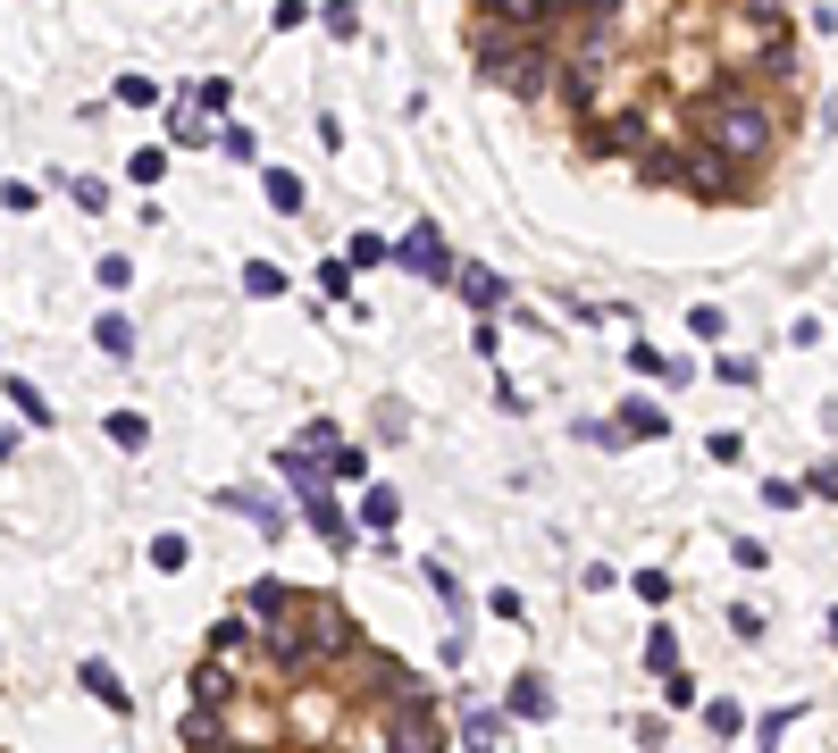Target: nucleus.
<instances>
[{"instance_id":"f257e3e1","label":"nucleus","mask_w":838,"mask_h":753,"mask_svg":"<svg viewBox=\"0 0 838 753\" xmlns=\"http://www.w3.org/2000/svg\"><path fill=\"white\" fill-rule=\"evenodd\" d=\"M696 143L722 151L729 168H755V159H771V143H780V110L763 93H746V84H713V101L696 110Z\"/></svg>"},{"instance_id":"f03ea898","label":"nucleus","mask_w":838,"mask_h":753,"mask_svg":"<svg viewBox=\"0 0 838 753\" xmlns=\"http://www.w3.org/2000/svg\"><path fill=\"white\" fill-rule=\"evenodd\" d=\"M553 75H562V51H553V34H520L512 51L487 68V84H503L512 101H545V93H553Z\"/></svg>"},{"instance_id":"7ed1b4c3","label":"nucleus","mask_w":838,"mask_h":753,"mask_svg":"<svg viewBox=\"0 0 838 753\" xmlns=\"http://www.w3.org/2000/svg\"><path fill=\"white\" fill-rule=\"evenodd\" d=\"M303 637H310V661H319V670H336V661L361 653V628H352V611H344L336 595H319V586H303Z\"/></svg>"},{"instance_id":"20e7f679","label":"nucleus","mask_w":838,"mask_h":753,"mask_svg":"<svg viewBox=\"0 0 838 753\" xmlns=\"http://www.w3.org/2000/svg\"><path fill=\"white\" fill-rule=\"evenodd\" d=\"M378 753H444V720H437V703H395V712H386Z\"/></svg>"},{"instance_id":"39448f33","label":"nucleus","mask_w":838,"mask_h":753,"mask_svg":"<svg viewBox=\"0 0 838 753\" xmlns=\"http://www.w3.org/2000/svg\"><path fill=\"white\" fill-rule=\"evenodd\" d=\"M654 143V126H646V117H637V110H621V117H587V151H604V159H637V151H646Z\"/></svg>"},{"instance_id":"423d86ee","label":"nucleus","mask_w":838,"mask_h":753,"mask_svg":"<svg viewBox=\"0 0 838 753\" xmlns=\"http://www.w3.org/2000/svg\"><path fill=\"white\" fill-rule=\"evenodd\" d=\"M687 193H705V202H746V168H729L722 151H687Z\"/></svg>"},{"instance_id":"0eeeda50","label":"nucleus","mask_w":838,"mask_h":753,"mask_svg":"<svg viewBox=\"0 0 838 753\" xmlns=\"http://www.w3.org/2000/svg\"><path fill=\"white\" fill-rule=\"evenodd\" d=\"M395 268H411V277H428V285H444V277H453V251H444V235H437V226L419 218V226H411V235H402V244H395Z\"/></svg>"},{"instance_id":"6e6552de","label":"nucleus","mask_w":838,"mask_h":753,"mask_svg":"<svg viewBox=\"0 0 838 753\" xmlns=\"http://www.w3.org/2000/svg\"><path fill=\"white\" fill-rule=\"evenodd\" d=\"M227 703H244V670H235V661H202V670H193V712L227 720Z\"/></svg>"},{"instance_id":"1a4fd4ad","label":"nucleus","mask_w":838,"mask_h":753,"mask_svg":"<svg viewBox=\"0 0 838 753\" xmlns=\"http://www.w3.org/2000/svg\"><path fill=\"white\" fill-rule=\"evenodd\" d=\"M628 168H637V185L671 193V185H687V151H679V143H646L637 159H628Z\"/></svg>"},{"instance_id":"9d476101","label":"nucleus","mask_w":838,"mask_h":753,"mask_svg":"<svg viewBox=\"0 0 838 753\" xmlns=\"http://www.w3.org/2000/svg\"><path fill=\"white\" fill-rule=\"evenodd\" d=\"M303 519H310V536H319V545L327 553H352V519H344V510H336V494H303Z\"/></svg>"},{"instance_id":"9b49d317","label":"nucleus","mask_w":838,"mask_h":753,"mask_svg":"<svg viewBox=\"0 0 838 753\" xmlns=\"http://www.w3.org/2000/svg\"><path fill=\"white\" fill-rule=\"evenodd\" d=\"M244 653H260V628H252L244 611H227V620L209 628V661H235V670H244Z\"/></svg>"},{"instance_id":"f8f14e48","label":"nucleus","mask_w":838,"mask_h":753,"mask_svg":"<svg viewBox=\"0 0 838 753\" xmlns=\"http://www.w3.org/2000/svg\"><path fill=\"white\" fill-rule=\"evenodd\" d=\"M294 602H303V586H286V578H252L244 586V611H252V620H286Z\"/></svg>"},{"instance_id":"ddd939ff","label":"nucleus","mask_w":838,"mask_h":753,"mask_svg":"<svg viewBox=\"0 0 838 753\" xmlns=\"http://www.w3.org/2000/svg\"><path fill=\"white\" fill-rule=\"evenodd\" d=\"M218 503H227V510H244V519L260 527V536H286V510L268 503V494H252V486H218Z\"/></svg>"},{"instance_id":"4468645a","label":"nucleus","mask_w":838,"mask_h":753,"mask_svg":"<svg viewBox=\"0 0 838 753\" xmlns=\"http://www.w3.org/2000/svg\"><path fill=\"white\" fill-rule=\"evenodd\" d=\"M503 712H520V720H545V712H553V687H545L536 670H520V678H512V695H503Z\"/></svg>"},{"instance_id":"2eb2a0df","label":"nucleus","mask_w":838,"mask_h":753,"mask_svg":"<svg viewBox=\"0 0 838 753\" xmlns=\"http://www.w3.org/2000/svg\"><path fill=\"white\" fill-rule=\"evenodd\" d=\"M76 678H84V695H101V703H110V712H126V703H134V695H126V678H117L110 661H84Z\"/></svg>"},{"instance_id":"dca6fc26","label":"nucleus","mask_w":838,"mask_h":753,"mask_svg":"<svg viewBox=\"0 0 838 753\" xmlns=\"http://www.w3.org/2000/svg\"><path fill=\"white\" fill-rule=\"evenodd\" d=\"M260 193H268V209H277V218H303V176H294V168H268Z\"/></svg>"},{"instance_id":"f3484780","label":"nucleus","mask_w":838,"mask_h":753,"mask_svg":"<svg viewBox=\"0 0 838 753\" xmlns=\"http://www.w3.org/2000/svg\"><path fill=\"white\" fill-rule=\"evenodd\" d=\"M495 729H503L495 703H470V712H461V745H470V753H495Z\"/></svg>"},{"instance_id":"a211bd4d","label":"nucleus","mask_w":838,"mask_h":753,"mask_svg":"<svg viewBox=\"0 0 838 753\" xmlns=\"http://www.w3.org/2000/svg\"><path fill=\"white\" fill-rule=\"evenodd\" d=\"M621 435H637V444H654V435H671L663 402H637V394H628V411H621Z\"/></svg>"},{"instance_id":"6ab92c4d","label":"nucleus","mask_w":838,"mask_h":753,"mask_svg":"<svg viewBox=\"0 0 838 753\" xmlns=\"http://www.w3.org/2000/svg\"><path fill=\"white\" fill-rule=\"evenodd\" d=\"M395 519H402V494H395V486H369V494H361V527H369V536H386Z\"/></svg>"},{"instance_id":"aec40b11","label":"nucleus","mask_w":838,"mask_h":753,"mask_svg":"<svg viewBox=\"0 0 838 753\" xmlns=\"http://www.w3.org/2000/svg\"><path fill=\"white\" fill-rule=\"evenodd\" d=\"M93 343H101V352H110V360H126V352H134V319H126V310H101Z\"/></svg>"},{"instance_id":"412c9836","label":"nucleus","mask_w":838,"mask_h":753,"mask_svg":"<svg viewBox=\"0 0 838 753\" xmlns=\"http://www.w3.org/2000/svg\"><path fill=\"white\" fill-rule=\"evenodd\" d=\"M461 301H470V310H495V301H503V277H495V268H461Z\"/></svg>"},{"instance_id":"4be33fe9","label":"nucleus","mask_w":838,"mask_h":753,"mask_svg":"<svg viewBox=\"0 0 838 753\" xmlns=\"http://www.w3.org/2000/svg\"><path fill=\"white\" fill-rule=\"evenodd\" d=\"M176 736H185V753H202V745L227 736V720H218V712H185V720H176Z\"/></svg>"},{"instance_id":"5701e85b","label":"nucleus","mask_w":838,"mask_h":753,"mask_svg":"<svg viewBox=\"0 0 838 753\" xmlns=\"http://www.w3.org/2000/svg\"><path fill=\"white\" fill-rule=\"evenodd\" d=\"M0 394L18 402V419H34V427H51V402L34 394V376H9V385H0Z\"/></svg>"},{"instance_id":"b1692460","label":"nucleus","mask_w":838,"mask_h":753,"mask_svg":"<svg viewBox=\"0 0 838 753\" xmlns=\"http://www.w3.org/2000/svg\"><path fill=\"white\" fill-rule=\"evenodd\" d=\"M244 293H252V301H277V293H286V268H268V260H244Z\"/></svg>"},{"instance_id":"393cba45","label":"nucleus","mask_w":838,"mask_h":753,"mask_svg":"<svg viewBox=\"0 0 838 753\" xmlns=\"http://www.w3.org/2000/svg\"><path fill=\"white\" fill-rule=\"evenodd\" d=\"M637 661H646L654 678H671V670H679V637H671V628H654V637H646V653H637Z\"/></svg>"},{"instance_id":"a878e982","label":"nucleus","mask_w":838,"mask_h":753,"mask_svg":"<svg viewBox=\"0 0 838 753\" xmlns=\"http://www.w3.org/2000/svg\"><path fill=\"white\" fill-rule=\"evenodd\" d=\"M227 101H235L227 75H202V84H193V110H202V117H227Z\"/></svg>"},{"instance_id":"bb28decb","label":"nucleus","mask_w":838,"mask_h":753,"mask_svg":"<svg viewBox=\"0 0 838 753\" xmlns=\"http://www.w3.org/2000/svg\"><path fill=\"white\" fill-rule=\"evenodd\" d=\"M126 176H134V185H160V176H168V151H160V143H143V151L126 159Z\"/></svg>"},{"instance_id":"cd10ccee","label":"nucleus","mask_w":838,"mask_h":753,"mask_svg":"<svg viewBox=\"0 0 838 753\" xmlns=\"http://www.w3.org/2000/svg\"><path fill=\"white\" fill-rule=\"evenodd\" d=\"M378 260H395V244H378V235H352L344 244V268H378Z\"/></svg>"},{"instance_id":"c85d7f7f","label":"nucleus","mask_w":838,"mask_h":753,"mask_svg":"<svg viewBox=\"0 0 838 753\" xmlns=\"http://www.w3.org/2000/svg\"><path fill=\"white\" fill-rule=\"evenodd\" d=\"M628 369H637V376H687L679 360H663L654 343H628Z\"/></svg>"},{"instance_id":"c756f323","label":"nucleus","mask_w":838,"mask_h":753,"mask_svg":"<svg viewBox=\"0 0 838 753\" xmlns=\"http://www.w3.org/2000/svg\"><path fill=\"white\" fill-rule=\"evenodd\" d=\"M110 444H126V452H143V444H152V427H143V411H117V419H110Z\"/></svg>"},{"instance_id":"7c9ffc66","label":"nucleus","mask_w":838,"mask_h":753,"mask_svg":"<svg viewBox=\"0 0 838 753\" xmlns=\"http://www.w3.org/2000/svg\"><path fill=\"white\" fill-rule=\"evenodd\" d=\"M185 561H193V545H185V536H152V569H168V578H176Z\"/></svg>"},{"instance_id":"2f4dec72","label":"nucleus","mask_w":838,"mask_h":753,"mask_svg":"<svg viewBox=\"0 0 838 753\" xmlns=\"http://www.w3.org/2000/svg\"><path fill=\"white\" fill-rule=\"evenodd\" d=\"M705 729H713V736H738V729H746V712H738L729 695H713V703H705Z\"/></svg>"},{"instance_id":"473e14b6","label":"nucleus","mask_w":838,"mask_h":753,"mask_svg":"<svg viewBox=\"0 0 838 753\" xmlns=\"http://www.w3.org/2000/svg\"><path fill=\"white\" fill-rule=\"evenodd\" d=\"M117 101H126V110H160V84L152 75H117Z\"/></svg>"},{"instance_id":"72a5a7b5","label":"nucleus","mask_w":838,"mask_h":753,"mask_svg":"<svg viewBox=\"0 0 838 753\" xmlns=\"http://www.w3.org/2000/svg\"><path fill=\"white\" fill-rule=\"evenodd\" d=\"M628 595H637V602H654V611H663V602H671V578H663V569H637V578H628Z\"/></svg>"},{"instance_id":"f704fd0d","label":"nucleus","mask_w":838,"mask_h":753,"mask_svg":"<svg viewBox=\"0 0 838 753\" xmlns=\"http://www.w3.org/2000/svg\"><path fill=\"white\" fill-rule=\"evenodd\" d=\"M327 34L352 42V34H361V9H352V0H327Z\"/></svg>"},{"instance_id":"c9c22d12","label":"nucleus","mask_w":838,"mask_h":753,"mask_svg":"<svg viewBox=\"0 0 838 753\" xmlns=\"http://www.w3.org/2000/svg\"><path fill=\"white\" fill-rule=\"evenodd\" d=\"M218 151H227V159H252V151H260V134H252V126H218Z\"/></svg>"},{"instance_id":"e433bc0d","label":"nucleus","mask_w":838,"mask_h":753,"mask_svg":"<svg viewBox=\"0 0 838 753\" xmlns=\"http://www.w3.org/2000/svg\"><path fill=\"white\" fill-rule=\"evenodd\" d=\"M428 586H437V602L461 620V586H453V569H444V561H428Z\"/></svg>"},{"instance_id":"4c0bfd02","label":"nucleus","mask_w":838,"mask_h":753,"mask_svg":"<svg viewBox=\"0 0 838 753\" xmlns=\"http://www.w3.org/2000/svg\"><path fill=\"white\" fill-rule=\"evenodd\" d=\"M327 470H336V477H369V452H352V444H336V452H327Z\"/></svg>"},{"instance_id":"58836bf2","label":"nucleus","mask_w":838,"mask_h":753,"mask_svg":"<svg viewBox=\"0 0 838 753\" xmlns=\"http://www.w3.org/2000/svg\"><path fill=\"white\" fill-rule=\"evenodd\" d=\"M729 628H738V644H763V611H755V602H738V611H729Z\"/></svg>"},{"instance_id":"ea45409f","label":"nucleus","mask_w":838,"mask_h":753,"mask_svg":"<svg viewBox=\"0 0 838 753\" xmlns=\"http://www.w3.org/2000/svg\"><path fill=\"white\" fill-rule=\"evenodd\" d=\"M319 293H336V301H344V293H352V268H344V260H327V268H319Z\"/></svg>"},{"instance_id":"a19ab883","label":"nucleus","mask_w":838,"mask_h":753,"mask_svg":"<svg viewBox=\"0 0 838 753\" xmlns=\"http://www.w3.org/2000/svg\"><path fill=\"white\" fill-rule=\"evenodd\" d=\"M805 494H821V503H838V461H821V470L805 477Z\"/></svg>"},{"instance_id":"79ce46f5","label":"nucleus","mask_w":838,"mask_h":753,"mask_svg":"<svg viewBox=\"0 0 838 753\" xmlns=\"http://www.w3.org/2000/svg\"><path fill=\"white\" fill-rule=\"evenodd\" d=\"M303 18H310V0H277V18H268V25L286 34V25H303Z\"/></svg>"},{"instance_id":"37998d69","label":"nucleus","mask_w":838,"mask_h":753,"mask_svg":"<svg viewBox=\"0 0 838 753\" xmlns=\"http://www.w3.org/2000/svg\"><path fill=\"white\" fill-rule=\"evenodd\" d=\"M202 753H252V745H235V729H227V736H218V745H202Z\"/></svg>"},{"instance_id":"c03bdc74","label":"nucleus","mask_w":838,"mask_h":753,"mask_svg":"<svg viewBox=\"0 0 838 753\" xmlns=\"http://www.w3.org/2000/svg\"><path fill=\"white\" fill-rule=\"evenodd\" d=\"M830 644H838V602H830Z\"/></svg>"}]
</instances>
